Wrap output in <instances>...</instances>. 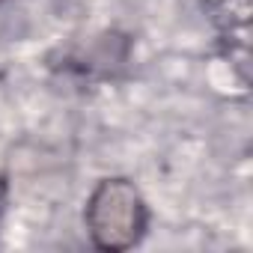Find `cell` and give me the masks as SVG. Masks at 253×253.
<instances>
[{"label": "cell", "instance_id": "obj_1", "mask_svg": "<svg viewBox=\"0 0 253 253\" xmlns=\"http://www.w3.org/2000/svg\"><path fill=\"white\" fill-rule=\"evenodd\" d=\"M89 235L101 250L131 247L146 226V209L137 188L125 179H107L95 188L86 206Z\"/></svg>", "mask_w": 253, "mask_h": 253}]
</instances>
